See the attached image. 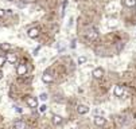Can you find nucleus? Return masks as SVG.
<instances>
[{
	"instance_id": "nucleus-9",
	"label": "nucleus",
	"mask_w": 136,
	"mask_h": 129,
	"mask_svg": "<svg viewBox=\"0 0 136 129\" xmlns=\"http://www.w3.org/2000/svg\"><path fill=\"white\" fill-rule=\"evenodd\" d=\"M14 128L15 129H26V122L23 120H16L14 122Z\"/></svg>"
},
{
	"instance_id": "nucleus-1",
	"label": "nucleus",
	"mask_w": 136,
	"mask_h": 129,
	"mask_svg": "<svg viewBox=\"0 0 136 129\" xmlns=\"http://www.w3.org/2000/svg\"><path fill=\"white\" fill-rule=\"evenodd\" d=\"M113 94L116 95V97H123V95L125 94V88L121 85H116L115 89H113Z\"/></svg>"
},
{
	"instance_id": "nucleus-5",
	"label": "nucleus",
	"mask_w": 136,
	"mask_h": 129,
	"mask_svg": "<svg viewBox=\"0 0 136 129\" xmlns=\"http://www.w3.org/2000/svg\"><path fill=\"white\" fill-rule=\"evenodd\" d=\"M42 79H43V82H46V83H51V82L54 81V77L51 75L50 71H44L43 75H42Z\"/></svg>"
},
{
	"instance_id": "nucleus-11",
	"label": "nucleus",
	"mask_w": 136,
	"mask_h": 129,
	"mask_svg": "<svg viewBox=\"0 0 136 129\" xmlns=\"http://www.w3.org/2000/svg\"><path fill=\"white\" fill-rule=\"evenodd\" d=\"M77 112H78L80 114H86V113L89 112V108L86 105H80L78 108H77Z\"/></svg>"
},
{
	"instance_id": "nucleus-2",
	"label": "nucleus",
	"mask_w": 136,
	"mask_h": 129,
	"mask_svg": "<svg viewBox=\"0 0 136 129\" xmlns=\"http://www.w3.org/2000/svg\"><path fill=\"white\" fill-rule=\"evenodd\" d=\"M86 36H88V39H90V41H96V39L99 38V31L96 30V28H90V30H88V32H86Z\"/></svg>"
},
{
	"instance_id": "nucleus-19",
	"label": "nucleus",
	"mask_w": 136,
	"mask_h": 129,
	"mask_svg": "<svg viewBox=\"0 0 136 129\" xmlns=\"http://www.w3.org/2000/svg\"><path fill=\"white\" fill-rule=\"evenodd\" d=\"M46 110H47V106L44 105V104H42L41 106H39V112H42V113H44L46 112Z\"/></svg>"
},
{
	"instance_id": "nucleus-7",
	"label": "nucleus",
	"mask_w": 136,
	"mask_h": 129,
	"mask_svg": "<svg viewBox=\"0 0 136 129\" xmlns=\"http://www.w3.org/2000/svg\"><path fill=\"white\" fill-rule=\"evenodd\" d=\"M27 35H28V38H31V39H35V38H38V35H39V30H38L37 27L30 28V30L27 31Z\"/></svg>"
},
{
	"instance_id": "nucleus-3",
	"label": "nucleus",
	"mask_w": 136,
	"mask_h": 129,
	"mask_svg": "<svg viewBox=\"0 0 136 129\" xmlns=\"http://www.w3.org/2000/svg\"><path fill=\"white\" fill-rule=\"evenodd\" d=\"M26 73H27V66H26V63L18 64V67H16V74H18V75H26Z\"/></svg>"
},
{
	"instance_id": "nucleus-12",
	"label": "nucleus",
	"mask_w": 136,
	"mask_h": 129,
	"mask_svg": "<svg viewBox=\"0 0 136 129\" xmlns=\"http://www.w3.org/2000/svg\"><path fill=\"white\" fill-rule=\"evenodd\" d=\"M53 124H54V125H61L62 124V117L61 116H53Z\"/></svg>"
},
{
	"instance_id": "nucleus-4",
	"label": "nucleus",
	"mask_w": 136,
	"mask_h": 129,
	"mask_svg": "<svg viewBox=\"0 0 136 129\" xmlns=\"http://www.w3.org/2000/svg\"><path fill=\"white\" fill-rule=\"evenodd\" d=\"M104 69H101V67H96L94 70H93V73H92V75L94 77V78H97V79H100V78H102V75H104Z\"/></svg>"
},
{
	"instance_id": "nucleus-24",
	"label": "nucleus",
	"mask_w": 136,
	"mask_h": 129,
	"mask_svg": "<svg viewBox=\"0 0 136 129\" xmlns=\"http://www.w3.org/2000/svg\"><path fill=\"white\" fill-rule=\"evenodd\" d=\"M8 1H12V0H8Z\"/></svg>"
},
{
	"instance_id": "nucleus-21",
	"label": "nucleus",
	"mask_w": 136,
	"mask_h": 129,
	"mask_svg": "<svg viewBox=\"0 0 136 129\" xmlns=\"http://www.w3.org/2000/svg\"><path fill=\"white\" fill-rule=\"evenodd\" d=\"M4 15H6V11H4L3 8H0V18H3Z\"/></svg>"
},
{
	"instance_id": "nucleus-16",
	"label": "nucleus",
	"mask_w": 136,
	"mask_h": 129,
	"mask_svg": "<svg viewBox=\"0 0 136 129\" xmlns=\"http://www.w3.org/2000/svg\"><path fill=\"white\" fill-rule=\"evenodd\" d=\"M86 57H80L78 58V64H84V63H86Z\"/></svg>"
},
{
	"instance_id": "nucleus-14",
	"label": "nucleus",
	"mask_w": 136,
	"mask_h": 129,
	"mask_svg": "<svg viewBox=\"0 0 136 129\" xmlns=\"http://www.w3.org/2000/svg\"><path fill=\"white\" fill-rule=\"evenodd\" d=\"M124 4H125L127 7H135L136 0H124Z\"/></svg>"
},
{
	"instance_id": "nucleus-22",
	"label": "nucleus",
	"mask_w": 136,
	"mask_h": 129,
	"mask_svg": "<svg viewBox=\"0 0 136 129\" xmlns=\"http://www.w3.org/2000/svg\"><path fill=\"white\" fill-rule=\"evenodd\" d=\"M121 47H124V43H119V44H117V51L121 50Z\"/></svg>"
},
{
	"instance_id": "nucleus-10",
	"label": "nucleus",
	"mask_w": 136,
	"mask_h": 129,
	"mask_svg": "<svg viewBox=\"0 0 136 129\" xmlns=\"http://www.w3.org/2000/svg\"><path fill=\"white\" fill-rule=\"evenodd\" d=\"M6 59H7V62H10V63H12V64H14V63H16L18 57H16L15 54H11V53H10V54H7V55H6Z\"/></svg>"
},
{
	"instance_id": "nucleus-20",
	"label": "nucleus",
	"mask_w": 136,
	"mask_h": 129,
	"mask_svg": "<svg viewBox=\"0 0 136 129\" xmlns=\"http://www.w3.org/2000/svg\"><path fill=\"white\" fill-rule=\"evenodd\" d=\"M14 109H15V110H16L18 113H23V110H22V108H20V106L15 105V106H14Z\"/></svg>"
},
{
	"instance_id": "nucleus-23",
	"label": "nucleus",
	"mask_w": 136,
	"mask_h": 129,
	"mask_svg": "<svg viewBox=\"0 0 136 129\" xmlns=\"http://www.w3.org/2000/svg\"><path fill=\"white\" fill-rule=\"evenodd\" d=\"M3 75H4V74H3V71H1V70H0V79L3 78Z\"/></svg>"
},
{
	"instance_id": "nucleus-6",
	"label": "nucleus",
	"mask_w": 136,
	"mask_h": 129,
	"mask_svg": "<svg viewBox=\"0 0 136 129\" xmlns=\"http://www.w3.org/2000/svg\"><path fill=\"white\" fill-rule=\"evenodd\" d=\"M26 102H27V105L30 106V108H32V109L38 106V101H37L35 97H27V98H26Z\"/></svg>"
},
{
	"instance_id": "nucleus-15",
	"label": "nucleus",
	"mask_w": 136,
	"mask_h": 129,
	"mask_svg": "<svg viewBox=\"0 0 136 129\" xmlns=\"http://www.w3.org/2000/svg\"><path fill=\"white\" fill-rule=\"evenodd\" d=\"M57 48H58V51H63V48H65V42H59V44H57Z\"/></svg>"
},
{
	"instance_id": "nucleus-18",
	"label": "nucleus",
	"mask_w": 136,
	"mask_h": 129,
	"mask_svg": "<svg viewBox=\"0 0 136 129\" xmlns=\"http://www.w3.org/2000/svg\"><path fill=\"white\" fill-rule=\"evenodd\" d=\"M47 97H49V95L46 94V93H42V94L39 95V100H41V101H46V100H47Z\"/></svg>"
},
{
	"instance_id": "nucleus-17",
	"label": "nucleus",
	"mask_w": 136,
	"mask_h": 129,
	"mask_svg": "<svg viewBox=\"0 0 136 129\" xmlns=\"http://www.w3.org/2000/svg\"><path fill=\"white\" fill-rule=\"evenodd\" d=\"M6 62H7V59H6V57H4V55H1V54H0V67H1V66H3V64L6 63Z\"/></svg>"
},
{
	"instance_id": "nucleus-13",
	"label": "nucleus",
	"mask_w": 136,
	"mask_h": 129,
	"mask_svg": "<svg viewBox=\"0 0 136 129\" xmlns=\"http://www.w3.org/2000/svg\"><path fill=\"white\" fill-rule=\"evenodd\" d=\"M0 50L1 51H10L11 50V44L10 43H1L0 44Z\"/></svg>"
},
{
	"instance_id": "nucleus-8",
	"label": "nucleus",
	"mask_w": 136,
	"mask_h": 129,
	"mask_svg": "<svg viewBox=\"0 0 136 129\" xmlns=\"http://www.w3.org/2000/svg\"><path fill=\"white\" fill-rule=\"evenodd\" d=\"M105 122H106V120L102 117V116H96L94 117V124L97 126H104L105 125Z\"/></svg>"
}]
</instances>
